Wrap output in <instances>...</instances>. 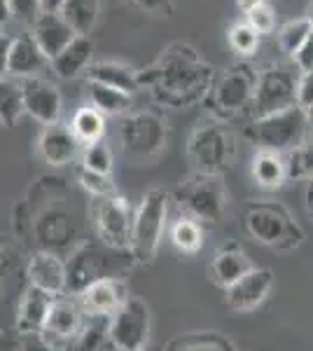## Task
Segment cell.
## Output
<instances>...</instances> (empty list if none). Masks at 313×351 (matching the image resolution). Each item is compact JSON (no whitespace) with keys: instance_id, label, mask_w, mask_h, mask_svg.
<instances>
[{"instance_id":"cell-32","label":"cell","mask_w":313,"mask_h":351,"mask_svg":"<svg viewBox=\"0 0 313 351\" xmlns=\"http://www.w3.org/2000/svg\"><path fill=\"white\" fill-rule=\"evenodd\" d=\"M260 43H262L260 33L255 31L248 21H236V24H231L229 31H227V45H229L231 52L238 56V61H246L250 56L258 54Z\"/></svg>"},{"instance_id":"cell-18","label":"cell","mask_w":313,"mask_h":351,"mask_svg":"<svg viewBox=\"0 0 313 351\" xmlns=\"http://www.w3.org/2000/svg\"><path fill=\"white\" fill-rule=\"evenodd\" d=\"M28 286H36L49 295L66 293V260L54 251H36L26 265Z\"/></svg>"},{"instance_id":"cell-21","label":"cell","mask_w":313,"mask_h":351,"mask_svg":"<svg viewBox=\"0 0 313 351\" xmlns=\"http://www.w3.org/2000/svg\"><path fill=\"white\" fill-rule=\"evenodd\" d=\"M54 302V295L40 291L36 286H26L24 295L19 300V307H16L14 316V330L24 335H40L47 324L49 307Z\"/></svg>"},{"instance_id":"cell-35","label":"cell","mask_w":313,"mask_h":351,"mask_svg":"<svg viewBox=\"0 0 313 351\" xmlns=\"http://www.w3.org/2000/svg\"><path fill=\"white\" fill-rule=\"evenodd\" d=\"M79 164L84 169L94 173H103V176H112V167H115V155H112L110 145L105 141H96L92 145H84L82 148V157H79Z\"/></svg>"},{"instance_id":"cell-13","label":"cell","mask_w":313,"mask_h":351,"mask_svg":"<svg viewBox=\"0 0 313 351\" xmlns=\"http://www.w3.org/2000/svg\"><path fill=\"white\" fill-rule=\"evenodd\" d=\"M36 150L40 155V160L49 167H68L82 157V143L77 141V136L73 134L71 124L56 122L42 127V132L38 134L36 141Z\"/></svg>"},{"instance_id":"cell-17","label":"cell","mask_w":313,"mask_h":351,"mask_svg":"<svg viewBox=\"0 0 313 351\" xmlns=\"http://www.w3.org/2000/svg\"><path fill=\"white\" fill-rule=\"evenodd\" d=\"M75 298L87 316H108V319L129 300L122 276H105V279L94 281Z\"/></svg>"},{"instance_id":"cell-23","label":"cell","mask_w":313,"mask_h":351,"mask_svg":"<svg viewBox=\"0 0 313 351\" xmlns=\"http://www.w3.org/2000/svg\"><path fill=\"white\" fill-rule=\"evenodd\" d=\"M87 82H99L105 84L110 89H117V92H124L129 96L138 94L140 89V71L129 64H122V61H96L87 68L84 73Z\"/></svg>"},{"instance_id":"cell-2","label":"cell","mask_w":313,"mask_h":351,"mask_svg":"<svg viewBox=\"0 0 313 351\" xmlns=\"http://www.w3.org/2000/svg\"><path fill=\"white\" fill-rule=\"evenodd\" d=\"M243 230L253 241L274 251H295L304 241V230L288 206L274 199H255L243 206Z\"/></svg>"},{"instance_id":"cell-44","label":"cell","mask_w":313,"mask_h":351,"mask_svg":"<svg viewBox=\"0 0 313 351\" xmlns=\"http://www.w3.org/2000/svg\"><path fill=\"white\" fill-rule=\"evenodd\" d=\"M12 38L10 33L0 31V77H8L10 71V49H12Z\"/></svg>"},{"instance_id":"cell-15","label":"cell","mask_w":313,"mask_h":351,"mask_svg":"<svg viewBox=\"0 0 313 351\" xmlns=\"http://www.w3.org/2000/svg\"><path fill=\"white\" fill-rule=\"evenodd\" d=\"M21 89H24L26 115H31L42 127L61 120L64 99H61V92L54 82L45 80V77H31V80H21Z\"/></svg>"},{"instance_id":"cell-41","label":"cell","mask_w":313,"mask_h":351,"mask_svg":"<svg viewBox=\"0 0 313 351\" xmlns=\"http://www.w3.org/2000/svg\"><path fill=\"white\" fill-rule=\"evenodd\" d=\"M313 104V71L299 73L297 80V108L306 110Z\"/></svg>"},{"instance_id":"cell-46","label":"cell","mask_w":313,"mask_h":351,"mask_svg":"<svg viewBox=\"0 0 313 351\" xmlns=\"http://www.w3.org/2000/svg\"><path fill=\"white\" fill-rule=\"evenodd\" d=\"M66 0H42V12H61Z\"/></svg>"},{"instance_id":"cell-26","label":"cell","mask_w":313,"mask_h":351,"mask_svg":"<svg viewBox=\"0 0 313 351\" xmlns=\"http://www.w3.org/2000/svg\"><path fill=\"white\" fill-rule=\"evenodd\" d=\"M87 104L101 112L103 117H117L129 115L131 106H134V96L110 89L99 82H87Z\"/></svg>"},{"instance_id":"cell-48","label":"cell","mask_w":313,"mask_h":351,"mask_svg":"<svg viewBox=\"0 0 313 351\" xmlns=\"http://www.w3.org/2000/svg\"><path fill=\"white\" fill-rule=\"evenodd\" d=\"M306 206H309V213L313 218V178L309 180V188H306Z\"/></svg>"},{"instance_id":"cell-8","label":"cell","mask_w":313,"mask_h":351,"mask_svg":"<svg viewBox=\"0 0 313 351\" xmlns=\"http://www.w3.org/2000/svg\"><path fill=\"white\" fill-rule=\"evenodd\" d=\"M306 132H309V124H306L304 110L295 106V108L274 112V115L250 120L243 127V138L250 141L258 150H271L286 155V152L304 143Z\"/></svg>"},{"instance_id":"cell-27","label":"cell","mask_w":313,"mask_h":351,"mask_svg":"<svg viewBox=\"0 0 313 351\" xmlns=\"http://www.w3.org/2000/svg\"><path fill=\"white\" fill-rule=\"evenodd\" d=\"M77 36H89L101 16V0H66L59 12Z\"/></svg>"},{"instance_id":"cell-20","label":"cell","mask_w":313,"mask_h":351,"mask_svg":"<svg viewBox=\"0 0 313 351\" xmlns=\"http://www.w3.org/2000/svg\"><path fill=\"white\" fill-rule=\"evenodd\" d=\"M49 68V59L42 54L38 43L33 40L31 33H21L12 38V49H10V71L8 75L14 80H31V77H42V73Z\"/></svg>"},{"instance_id":"cell-16","label":"cell","mask_w":313,"mask_h":351,"mask_svg":"<svg viewBox=\"0 0 313 351\" xmlns=\"http://www.w3.org/2000/svg\"><path fill=\"white\" fill-rule=\"evenodd\" d=\"M271 288H274V271L266 267H253L243 279L227 288L225 302L236 314H246V311L258 309L264 302Z\"/></svg>"},{"instance_id":"cell-39","label":"cell","mask_w":313,"mask_h":351,"mask_svg":"<svg viewBox=\"0 0 313 351\" xmlns=\"http://www.w3.org/2000/svg\"><path fill=\"white\" fill-rule=\"evenodd\" d=\"M10 8H12V19L33 26L42 14V0H10Z\"/></svg>"},{"instance_id":"cell-10","label":"cell","mask_w":313,"mask_h":351,"mask_svg":"<svg viewBox=\"0 0 313 351\" xmlns=\"http://www.w3.org/2000/svg\"><path fill=\"white\" fill-rule=\"evenodd\" d=\"M297 80L299 73L286 66H266L258 71L250 120L295 108L297 106Z\"/></svg>"},{"instance_id":"cell-11","label":"cell","mask_w":313,"mask_h":351,"mask_svg":"<svg viewBox=\"0 0 313 351\" xmlns=\"http://www.w3.org/2000/svg\"><path fill=\"white\" fill-rule=\"evenodd\" d=\"M152 314L145 300L129 298L127 302L110 316L108 342L115 351H145L150 344Z\"/></svg>"},{"instance_id":"cell-28","label":"cell","mask_w":313,"mask_h":351,"mask_svg":"<svg viewBox=\"0 0 313 351\" xmlns=\"http://www.w3.org/2000/svg\"><path fill=\"white\" fill-rule=\"evenodd\" d=\"M21 115H26L21 80H14L10 75L0 77V124L5 129H12L21 120Z\"/></svg>"},{"instance_id":"cell-25","label":"cell","mask_w":313,"mask_h":351,"mask_svg":"<svg viewBox=\"0 0 313 351\" xmlns=\"http://www.w3.org/2000/svg\"><path fill=\"white\" fill-rule=\"evenodd\" d=\"M253 180L264 190H278L283 183H288V167L286 155L271 150H258L250 164Z\"/></svg>"},{"instance_id":"cell-1","label":"cell","mask_w":313,"mask_h":351,"mask_svg":"<svg viewBox=\"0 0 313 351\" xmlns=\"http://www.w3.org/2000/svg\"><path fill=\"white\" fill-rule=\"evenodd\" d=\"M215 73L218 71L190 43H171L140 71V87L147 89L159 106L190 108L203 104Z\"/></svg>"},{"instance_id":"cell-37","label":"cell","mask_w":313,"mask_h":351,"mask_svg":"<svg viewBox=\"0 0 313 351\" xmlns=\"http://www.w3.org/2000/svg\"><path fill=\"white\" fill-rule=\"evenodd\" d=\"M77 183L82 185V190L89 192V197H105L112 195L115 190V183H112V176H103V173H94L89 169H84L82 164L77 167Z\"/></svg>"},{"instance_id":"cell-49","label":"cell","mask_w":313,"mask_h":351,"mask_svg":"<svg viewBox=\"0 0 313 351\" xmlns=\"http://www.w3.org/2000/svg\"><path fill=\"white\" fill-rule=\"evenodd\" d=\"M304 115H306V124H309V129H313V104L304 110Z\"/></svg>"},{"instance_id":"cell-40","label":"cell","mask_w":313,"mask_h":351,"mask_svg":"<svg viewBox=\"0 0 313 351\" xmlns=\"http://www.w3.org/2000/svg\"><path fill=\"white\" fill-rule=\"evenodd\" d=\"M136 10L152 16H171L175 8V0H129Z\"/></svg>"},{"instance_id":"cell-43","label":"cell","mask_w":313,"mask_h":351,"mask_svg":"<svg viewBox=\"0 0 313 351\" xmlns=\"http://www.w3.org/2000/svg\"><path fill=\"white\" fill-rule=\"evenodd\" d=\"M292 64H295V68H297V73L313 71V33L306 38V43L297 49V54L292 56Z\"/></svg>"},{"instance_id":"cell-22","label":"cell","mask_w":313,"mask_h":351,"mask_svg":"<svg viewBox=\"0 0 313 351\" xmlns=\"http://www.w3.org/2000/svg\"><path fill=\"white\" fill-rule=\"evenodd\" d=\"M253 267H255L253 260H250V256L238 243H225V246L215 251L213 260H210L208 274L215 286L227 291V288L234 286L238 279H243Z\"/></svg>"},{"instance_id":"cell-7","label":"cell","mask_w":313,"mask_h":351,"mask_svg":"<svg viewBox=\"0 0 313 351\" xmlns=\"http://www.w3.org/2000/svg\"><path fill=\"white\" fill-rule=\"evenodd\" d=\"M171 192L164 188L147 190L140 199L134 216V230H131L129 258L134 265H150L157 258L159 243H162L164 228H166Z\"/></svg>"},{"instance_id":"cell-30","label":"cell","mask_w":313,"mask_h":351,"mask_svg":"<svg viewBox=\"0 0 313 351\" xmlns=\"http://www.w3.org/2000/svg\"><path fill=\"white\" fill-rule=\"evenodd\" d=\"M171 243L183 256H197L203 248V225L187 216H180L171 228Z\"/></svg>"},{"instance_id":"cell-19","label":"cell","mask_w":313,"mask_h":351,"mask_svg":"<svg viewBox=\"0 0 313 351\" xmlns=\"http://www.w3.org/2000/svg\"><path fill=\"white\" fill-rule=\"evenodd\" d=\"M28 33H31L33 40L38 43V47L42 49V54L47 56L49 61H52L56 54L64 52L77 36L59 12H42Z\"/></svg>"},{"instance_id":"cell-51","label":"cell","mask_w":313,"mask_h":351,"mask_svg":"<svg viewBox=\"0 0 313 351\" xmlns=\"http://www.w3.org/2000/svg\"><path fill=\"white\" fill-rule=\"evenodd\" d=\"M145 351H147V349H145Z\"/></svg>"},{"instance_id":"cell-29","label":"cell","mask_w":313,"mask_h":351,"mask_svg":"<svg viewBox=\"0 0 313 351\" xmlns=\"http://www.w3.org/2000/svg\"><path fill=\"white\" fill-rule=\"evenodd\" d=\"M105 120L108 117L101 115L99 110L92 108V106H82L71 120V129L73 134L77 136V141L84 145H92L96 141H103L105 136Z\"/></svg>"},{"instance_id":"cell-36","label":"cell","mask_w":313,"mask_h":351,"mask_svg":"<svg viewBox=\"0 0 313 351\" xmlns=\"http://www.w3.org/2000/svg\"><path fill=\"white\" fill-rule=\"evenodd\" d=\"M288 180H311L313 178V143H301L295 150L286 152Z\"/></svg>"},{"instance_id":"cell-6","label":"cell","mask_w":313,"mask_h":351,"mask_svg":"<svg viewBox=\"0 0 313 351\" xmlns=\"http://www.w3.org/2000/svg\"><path fill=\"white\" fill-rule=\"evenodd\" d=\"M171 199L183 211V216L197 220L199 225H220L227 216L229 192L222 176L190 173L175 185Z\"/></svg>"},{"instance_id":"cell-31","label":"cell","mask_w":313,"mask_h":351,"mask_svg":"<svg viewBox=\"0 0 313 351\" xmlns=\"http://www.w3.org/2000/svg\"><path fill=\"white\" fill-rule=\"evenodd\" d=\"M166 351H236V347L220 332L203 330L175 337L173 342H168Z\"/></svg>"},{"instance_id":"cell-4","label":"cell","mask_w":313,"mask_h":351,"mask_svg":"<svg viewBox=\"0 0 313 351\" xmlns=\"http://www.w3.org/2000/svg\"><path fill=\"white\" fill-rule=\"evenodd\" d=\"M185 155L192 167V173L225 176L236 157L234 132L227 122L208 117L192 129L185 145Z\"/></svg>"},{"instance_id":"cell-34","label":"cell","mask_w":313,"mask_h":351,"mask_svg":"<svg viewBox=\"0 0 313 351\" xmlns=\"http://www.w3.org/2000/svg\"><path fill=\"white\" fill-rule=\"evenodd\" d=\"M108 328H110V319L108 316H87L82 332L73 342L75 344V351H99L101 344L108 339Z\"/></svg>"},{"instance_id":"cell-33","label":"cell","mask_w":313,"mask_h":351,"mask_svg":"<svg viewBox=\"0 0 313 351\" xmlns=\"http://www.w3.org/2000/svg\"><path fill=\"white\" fill-rule=\"evenodd\" d=\"M311 33H313V28H311L306 16H299V19L288 21V24H283L276 31L278 47H281V52H286L290 59H292V56L297 54V49L306 43V38H309Z\"/></svg>"},{"instance_id":"cell-47","label":"cell","mask_w":313,"mask_h":351,"mask_svg":"<svg viewBox=\"0 0 313 351\" xmlns=\"http://www.w3.org/2000/svg\"><path fill=\"white\" fill-rule=\"evenodd\" d=\"M236 5L243 10V14L250 12V10L260 8V5H266V0H236Z\"/></svg>"},{"instance_id":"cell-24","label":"cell","mask_w":313,"mask_h":351,"mask_svg":"<svg viewBox=\"0 0 313 351\" xmlns=\"http://www.w3.org/2000/svg\"><path fill=\"white\" fill-rule=\"evenodd\" d=\"M94 56V40L89 36H75L68 47L61 54H56L49 61V68L59 80H75V77L84 75L87 68L92 66Z\"/></svg>"},{"instance_id":"cell-38","label":"cell","mask_w":313,"mask_h":351,"mask_svg":"<svg viewBox=\"0 0 313 351\" xmlns=\"http://www.w3.org/2000/svg\"><path fill=\"white\" fill-rule=\"evenodd\" d=\"M246 21L260 33V38L274 36V33H276V12H274V8H271L269 3L260 5V8L246 12Z\"/></svg>"},{"instance_id":"cell-5","label":"cell","mask_w":313,"mask_h":351,"mask_svg":"<svg viewBox=\"0 0 313 351\" xmlns=\"http://www.w3.org/2000/svg\"><path fill=\"white\" fill-rule=\"evenodd\" d=\"M119 148L134 167H147L164 155L168 143V122L159 110L129 112L119 122Z\"/></svg>"},{"instance_id":"cell-42","label":"cell","mask_w":313,"mask_h":351,"mask_svg":"<svg viewBox=\"0 0 313 351\" xmlns=\"http://www.w3.org/2000/svg\"><path fill=\"white\" fill-rule=\"evenodd\" d=\"M14 351H61V347H56L54 342H49V339L40 332V335H24Z\"/></svg>"},{"instance_id":"cell-3","label":"cell","mask_w":313,"mask_h":351,"mask_svg":"<svg viewBox=\"0 0 313 351\" xmlns=\"http://www.w3.org/2000/svg\"><path fill=\"white\" fill-rule=\"evenodd\" d=\"M255 84H258V71L248 61H236V64L215 73L208 96L203 99V106L208 108L210 117L222 122H231L241 115H250Z\"/></svg>"},{"instance_id":"cell-9","label":"cell","mask_w":313,"mask_h":351,"mask_svg":"<svg viewBox=\"0 0 313 351\" xmlns=\"http://www.w3.org/2000/svg\"><path fill=\"white\" fill-rule=\"evenodd\" d=\"M134 216L136 208L131 206L127 197L117 195V192L105 197H94L92 206H89V218L94 223L99 241L110 251L119 253H129Z\"/></svg>"},{"instance_id":"cell-50","label":"cell","mask_w":313,"mask_h":351,"mask_svg":"<svg viewBox=\"0 0 313 351\" xmlns=\"http://www.w3.org/2000/svg\"><path fill=\"white\" fill-rule=\"evenodd\" d=\"M306 19H309V24H311V28H313V5L309 8V14H306Z\"/></svg>"},{"instance_id":"cell-45","label":"cell","mask_w":313,"mask_h":351,"mask_svg":"<svg viewBox=\"0 0 313 351\" xmlns=\"http://www.w3.org/2000/svg\"><path fill=\"white\" fill-rule=\"evenodd\" d=\"M12 19V8H10V0H0V31H5V24Z\"/></svg>"},{"instance_id":"cell-14","label":"cell","mask_w":313,"mask_h":351,"mask_svg":"<svg viewBox=\"0 0 313 351\" xmlns=\"http://www.w3.org/2000/svg\"><path fill=\"white\" fill-rule=\"evenodd\" d=\"M87 321V314H84L82 304L75 295H56L52 307H49L47 314V324H45L42 335L49 339V342H75L77 335L82 332V326ZM59 347V344H56Z\"/></svg>"},{"instance_id":"cell-12","label":"cell","mask_w":313,"mask_h":351,"mask_svg":"<svg viewBox=\"0 0 313 351\" xmlns=\"http://www.w3.org/2000/svg\"><path fill=\"white\" fill-rule=\"evenodd\" d=\"M103 243H82L71 253L66 260V293L68 295H79L89 284L105 276H117L110 271V260Z\"/></svg>"}]
</instances>
